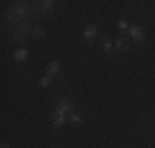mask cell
Segmentation results:
<instances>
[{"label":"cell","instance_id":"cell-8","mask_svg":"<svg viewBox=\"0 0 155 148\" xmlns=\"http://www.w3.org/2000/svg\"><path fill=\"white\" fill-rule=\"evenodd\" d=\"M61 71V64L58 61H51V63H48L46 64V68H45V72H46V76H56V74H60Z\"/></svg>","mask_w":155,"mask_h":148},{"label":"cell","instance_id":"cell-7","mask_svg":"<svg viewBox=\"0 0 155 148\" xmlns=\"http://www.w3.org/2000/svg\"><path fill=\"white\" fill-rule=\"evenodd\" d=\"M129 35H130L135 41H143V38H145V30L140 27V25H134V27L129 28Z\"/></svg>","mask_w":155,"mask_h":148},{"label":"cell","instance_id":"cell-2","mask_svg":"<svg viewBox=\"0 0 155 148\" xmlns=\"http://www.w3.org/2000/svg\"><path fill=\"white\" fill-rule=\"evenodd\" d=\"M30 35H33V28L30 27V23H28V21H21V23L13 30L12 38H13V41H17V43H25Z\"/></svg>","mask_w":155,"mask_h":148},{"label":"cell","instance_id":"cell-5","mask_svg":"<svg viewBox=\"0 0 155 148\" xmlns=\"http://www.w3.org/2000/svg\"><path fill=\"white\" fill-rule=\"evenodd\" d=\"M56 109L63 110V112H73V109H74V102H73L71 99H68V97H60L56 101Z\"/></svg>","mask_w":155,"mask_h":148},{"label":"cell","instance_id":"cell-1","mask_svg":"<svg viewBox=\"0 0 155 148\" xmlns=\"http://www.w3.org/2000/svg\"><path fill=\"white\" fill-rule=\"evenodd\" d=\"M30 10H31L30 3H27V5H23V3H15V5H12L8 10H7L5 20L8 21V23H17V21L23 20Z\"/></svg>","mask_w":155,"mask_h":148},{"label":"cell","instance_id":"cell-13","mask_svg":"<svg viewBox=\"0 0 155 148\" xmlns=\"http://www.w3.org/2000/svg\"><path fill=\"white\" fill-rule=\"evenodd\" d=\"M51 82H53V79H51V76H43V77H40V81H38V84L41 87H48V86H51Z\"/></svg>","mask_w":155,"mask_h":148},{"label":"cell","instance_id":"cell-3","mask_svg":"<svg viewBox=\"0 0 155 148\" xmlns=\"http://www.w3.org/2000/svg\"><path fill=\"white\" fill-rule=\"evenodd\" d=\"M53 7H54V2L53 0H41V2L36 3L35 10V15L40 18H45V17H53Z\"/></svg>","mask_w":155,"mask_h":148},{"label":"cell","instance_id":"cell-16","mask_svg":"<svg viewBox=\"0 0 155 148\" xmlns=\"http://www.w3.org/2000/svg\"><path fill=\"white\" fill-rule=\"evenodd\" d=\"M0 148H10V146L7 145V143H2V146H0Z\"/></svg>","mask_w":155,"mask_h":148},{"label":"cell","instance_id":"cell-6","mask_svg":"<svg viewBox=\"0 0 155 148\" xmlns=\"http://www.w3.org/2000/svg\"><path fill=\"white\" fill-rule=\"evenodd\" d=\"M114 51H117V53H127V51H130L129 40L127 38H117L114 41Z\"/></svg>","mask_w":155,"mask_h":148},{"label":"cell","instance_id":"cell-9","mask_svg":"<svg viewBox=\"0 0 155 148\" xmlns=\"http://www.w3.org/2000/svg\"><path fill=\"white\" fill-rule=\"evenodd\" d=\"M101 50L104 51L106 54H112L114 53V41L109 38V36H104V38H101Z\"/></svg>","mask_w":155,"mask_h":148},{"label":"cell","instance_id":"cell-15","mask_svg":"<svg viewBox=\"0 0 155 148\" xmlns=\"http://www.w3.org/2000/svg\"><path fill=\"white\" fill-rule=\"evenodd\" d=\"M33 35H35L36 38H45V36H46V31H45L41 27H35V28H33Z\"/></svg>","mask_w":155,"mask_h":148},{"label":"cell","instance_id":"cell-17","mask_svg":"<svg viewBox=\"0 0 155 148\" xmlns=\"http://www.w3.org/2000/svg\"><path fill=\"white\" fill-rule=\"evenodd\" d=\"M50 148H56V146H50Z\"/></svg>","mask_w":155,"mask_h":148},{"label":"cell","instance_id":"cell-10","mask_svg":"<svg viewBox=\"0 0 155 148\" xmlns=\"http://www.w3.org/2000/svg\"><path fill=\"white\" fill-rule=\"evenodd\" d=\"M27 58H28V50L27 48H18L15 53H13V59H15L17 63L27 61Z\"/></svg>","mask_w":155,"mask_h":148},{"label":"cell","instance_id":"cell-12","mask_svg":"<svg viewBox=\"0 0 155 148\" xmlns=\"http://www.w3.org/2000/svg\"><path fill=\"white\" fill-rule=\"evenodd\" d=\"M66 124V117H53L51 118V127L54 128H61Z\"/></svg>","mask_w":155,"mask_h":148},{"label":"cell","instance_id":"cell-4","mask_svg":"<svg viewBox=\"0 0 155 148\" xmlns=\"http://www.w3.org/2000/svg\"><path fill=\"white\" fill-rule=\"evenodd\" d=\"M97 25H94V23H91V25H86V27L83 28V38L86 40V43L87 44H93L94 43V38H96V35H97Z\"/></svg>","mask_w":155,"mask_h":148},{"label":"cell","instance_id":"cell-14","mask_svg":"<svg viewBox=\"0 0 155 148\" xmlns=\"http://www.w3.org/2000/svg\"><path fill=\"white\" fill-rule=\"evenodd\" d=\"M116 25H117V28H119L120 31H129V28H130V27H129V23L125 20H122V18H120V20H117Z\"/></svg>","mask_w":155,"mask_h":148},{"label":"cell","instance_id":"cell-11","mask_svg":"<svg viewBox=\"0 0 155 148\" xmlns=\"http://www.w3.org/2000/svg\"><path fill=\"white\" fill-rule=\"evenodd\" d=\"M83 124V117L79 115V114H74L71 112V117H69V125H73V127H78V125Z\"/></svg>","mask_w":155,"mask_h":148}]
</instances>
